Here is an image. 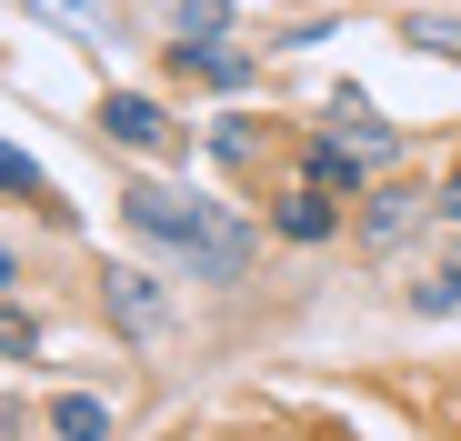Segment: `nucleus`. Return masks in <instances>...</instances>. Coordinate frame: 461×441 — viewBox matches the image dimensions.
<instances>
[{
  "instance_id": "nucleus-1",
  "label": "nucleus",
  "mask_w": 461,
  "mask_h": 441,
  "mask_svg": "<svg viewBox=\"0 0 461 441\" xmlns=\"http://www.w3.org/2000/svg\"><path fill=\"white\" fill-rule=\"evenodd\" d=\"M121 220L140 241H161V251H181L201 281H241L251 271V220H230V211H211V201H181V191H161V181H131L121 191Z\"/></svg>"
},
{
  "instance_id": "nucleus-2",
  "label": "nucleus",
  "mask_w": 461,
  "mask_h": 441,
  "mask_svg": "<svg viewBox=\"0 0 461 441\" xmlns=\"http://www.w3.org/2000/svg\"><path fill=\"white\" fill-rule=\"evenodd\" d=\"M321 121H331V140H341V151H361L371 171H392V161H402V130L381 121L361 91H331V111H321Z\"/></svg>"
},
{
  "instance_id": "nucleus-3",
  "label": "nucleus",
  "mask_w": 461,
  "mask_h": 441,
  "mask_svg": "<svg viewBox=\"0 0 461 441\" xmlns=\"http://www.w3.org/2000/svg\"><path fill=\"white\" fill-rule=\"evenodd\" d=\"M411 220H431V191H411V181H381V191H361V241L371 251H392Z\"/></svg>"
},
{
  "instance_id": "nucleus-4",
  "label": "nucleus",
  "mask_w": 461,
  "mask_h": 441,
  "mask_svg": "<svg viewBox=\"0 0 461 441\" xmlns=\"http://www.w3.org/2000/svg\"><path fill=\"white\" fill-rule=\"evenodd\" d=\"M101 130L121 140V151H171V111L150 101V91H111L101 101Z\"/></svg>"
},
{
  "instance_id": "nucleus-5",
  "label": "nucleus",
  "mask_w": 461,
  "mask_h": 441,
  "mask_svg": "<svg viewBox=\"0 0 461 441\" xmlns=\"http://www.w3.org/2000/svg\"><path fill=\"white\" fill-rule=\"evenodd\" d=\"M301 181H312V191H331V201H361V191H371V161H361V151H341V140L321 130L312 151H301Z\"/></svg>"
},
{
  "instance_id": "nucleus-6",
  "label": "nucleus",
  "mask_w": 461,
  "mask_h": 441,
  "mask_svg": "<svg viewBox=\"0 0 461 441\" xmlns=\"http://www.w3.org/2000/svg\"><path fill=\"white\" fill-rule=\"evenodd\" d=\"M171 70H181V81H211V91H251V50H221V40H201V50H181L171 40Z\"/></svg>"
},
{
  "instance_id": "nucleus-7",
  "label": "nucleus",
  "mask_w": 461,
  "mask_h": 441,
  "mask_svg": "<svg viewBox=\"0 0 461 441\" xmlns=\"http://www.w3.org/2000/svg\"><path fill=\"white\" fill-rule=\"evenodd\" d=\"M0 191H11V201H31L41 220H60V231H70V201L50 191V171H41L31 151H11V140H0Z\"/></svg>"
},
{
  "instance_id": "nucleus-8",
  "label": "nucleus",
  "mask_w": 461,
  "mask_h": 441,
  "mask_svg": "<svg viewBox=\"0 0 461 441\" xmlns=\"http://www.w3.org/2000/svg\"><path fill=\"white\" fill-rule=\"evenodd\" d=\"M271 231H281V241H331V231H341V211H331V191L301 181L291 201H271Z\"/></svg>"
},
{
  "instance_id": "nucleus-9",
  "label": "nucleus",
  "mask_w": 461,
  "mask_h": 441,
  "mask_svg": "<svg viewBox=\"0 0 461 441\" xmlns=\"http://www.w3.org/2000/svg\"><path fill=\"white\" fill-rule=\"evenodd\" d=\"M21 11H31L41 31H60V40H81V50H111V21L91 11V0H21Z\"/></svg>"
},
{
  "instance_id": "nucleus-10",
  "label": "nucleus",
  "mask_w": 461,
  "mask_h": 441,
  "mask_svg": "<svg viewBox=\"0 0 461 441\" xmlns=\"http://www.w3.org/2000/svg\"><path fill=\"white\" fill-rule=\"evenodd\" d=\"M111 311H121V331H161V281L150 271H111Z\"/></svg>"
},
{
  "instance_id": "nucleus-11",
  "label": "nucleus",
  "mask_w": 461,
  "mask_h": 441,
  "mask_svg": "<svg viewBox=\"0 0 461 441\" xmlns=\"http://www.w3.org/2000/svg\"><path fill=\"white\" fill-rule=\"evenodd\" d=\"M50 441H111V401L60 392V401H50Z\"/></svg>"
},
{
  "instance_id": "nucleus-12",
  "label": "nucleus",
  "mask_w": 461,
  "mask_h": 441,
  "mask_svg": "<svg viewBox=\"0 0 461 441\" xmlns=\"http://www.w3.org/2000/svg\"><path fill=\"white\" fill-rule=\"evenodd\" d=\"M230 31V0H171V40L181 50H201V40H221Z\"/></svg>"
},
{
  "instance_id": "nucleus-13",
  "label": "nucleus",
  "mask_w": 461,
  "mask_h": 441,
  "mask_svg": "<svg viewBox=\"0 0 461 441\" xmlns=\"http://www.w3.org/2000/svg\"><path fill=\"white\" fill-rule=\"evenodd\" d=\"M402 40H411V50H441V60H461V11H411V21H402Z\"/></svg>"
},
{
  "instance_id": "nucleus-14",
  "label": "nucleus",
  "mask_w": 461,
  "mask_h": 441,
  "mask_svg": "<svg viewBox=\"0 0 461 441\" xmlns=\"http://www.w3.org/2000/svg\"><path fill=\"white\" fill-rule=\"evenodd\" d=\"M411 311H461V261H441V271L411 281Z\"/></svg>"
},
{
  "instance_id": "nucleus-15",
  "label": "nucleus",
  "mask_w": 461,
  "mask_h": 441,
  "mask_svg": "<svg viewBox=\"0 0 461 441\" xmlns=\"http://www.w3.org/2000/svg\"><path fill=\"white\" fill-rule=\"evenodd\" d=\"M0 351H11V361H31V351H41V321H31V311H11V302H0Z\"/></svg>"
},
{
  "instance_id": "nucleus-16",
  "label": "nucleus",
  "mask_w": 461,
  "mask_h": 441,
  "mask_svg": "<svg viewBox=\"0 0 461 441\" xmlns=\"http://www.w3.org/2000/svg\"><path fill=\"white\" fill-rule=\"evenodd\" d=\"M211 151H221V161H230V171H241V161H251V151H261V140H251V121H221V130H211Z\"/></svg>"
},
{
  "instance_id": "nucleus-17",
  "label": "nucleus",
  "mask_w": 461,
  "mask_h": 441,
  "mask_svg": "<svg viewBox=\"0 0 461 441\" xmlns=\"http://www.w3.org/2000/svg\"><path fill=\"white\" fill-rule=\"evenodd\" d=\"M431 220H461V181H441V191H431Z\"/></svg>"
},
{
  "instance_id": "nucleus-18",
  "label": "nucleus",
  "mask_w": 461,
  "mask_h": 441,
  "mask_svg": "<svg viewBox=\"0 0 461 441\" xmlns=\"http://www.w3.org/2000/svg\"><path fill=\"white\" fill-rule=\"evenodd\" d=\"M11 271H21V261H11V241H0V291H11Z\"/></svg>"
}]
</instances>
